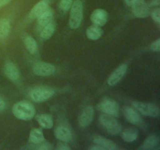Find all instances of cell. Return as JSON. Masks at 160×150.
<instances>
[{
  "label": "cell",
  "instance_id": "17",
  "mask_svg": "<svg viewBox=\"0 0 160 150\" xmlns=\"http://www.w3.org/2000/svg\"><path fill=\"white\" fill-rule=\"evenodd\" d=\"M53 19V12L52 9L49 7L42 14H41L38 17V25L39 28H42L45 27V25L48 24L52 21Z\"/></svg>",
  "mask_w": 160,
  "mask_h": 150
},
{
  "label": "cell",
  "instance_id": "25",
  "mask_svg": "<svg viewBox=\"0 0 160 150\" xmlns=\"http://www.w3.org/2000/svg\"><path fill=\"white\" fill-rule=\"evenodd\" d=\"M24 45L31 54H34L38 50V44L36 41L31 36H28L24 39Z\"/></svg>",
  "mask_w": 160,
  "mask_h": 150
},
{
  "label": "cell",
  "instance_id": "3",
  "mask_svg": "<svg viewBox=\"0 0 160 150\" xmlns=\"http://www.w3.org/2000/svg\"><path fill=\"white\" fill-rule=\"evenodd\" d=\"M99 122L102 128L109 134L117 135L121 132L122 127L118 120L115 119V117L104 113L100 117Z\"/></svg>",
  "mask_w": 160,
  "mask_h": 150
},
{
  "label": "cell",
  "instance_id": "2",
  "mask_svg": "<svg viewBox=\"0 0 160 150\" xmlns=\"http://www.w3.org/2000/svg\"><path fill=\"white\" fill-rule=\"evenodd\" d=\"M83 20V3L81 0L73 2L70 8L69 25L71 29H78Z\"/></svg>",
  "mask_w": 160,
  "mask_h": 150
},
{
  "label": "cell",
  "instance_id": "29",
  "mask_svg": "<svg viewBox=\"0 0 160 150\" xmlns=\"http://www.w3.org/2000/svg\"><path fill=\"white\" fill-rule=\"evenodd\" d=\"M150 48L152 51L154 52H159L160 51V39L158 38L157 40L155 41L154 42L151 44Z\"/></svg>",
  "mask_w": 160,
  "mask_h": 150
},
{
  "label": "cell",
  "instance_id": "14",
  "mask_svg": "<svg viewBox=\"0 0 160 150\" xmlns=\"http://www.w3.org/2000/svg\"><path fill=\"white\" fill-rule=\"evenodd\" d=\"M4 73L9 80L12 81H18L20 78V72L12 62H7L5 64Z\"/></svg>",
  "mask_w": 160,
  "mask_h": 150
},
{
  "label": "cell",
  "instance_id": "8",
  "mask_svg": "<svg viewBox=\"0 0 160 150\" xmlns=\"http://www.w3.org/2000/svg\"><path fill=\"white\" fill-rule=\"evenodd\" d=\"M132 12L136 17L145 18L148 16V7L145 0H135L132 5Z\"/></svg>",
  "mask_w": 160,
  "mask_h": 150
},
{
  "label": "cell",
  "instance_id": "24",
  "mask_svg": "<svg viewBox=\"0 0 160 150\" xmlns=\"http://www.w3.org/2000/svg\"><path fill=\"white\" fill-rule=\"evenodd\" d=\"M10 31V22L8 19L0 20V38H6Z\"/></svg>",
  "mask_w": 160,
  "mask_h": 150
},
{
  "label": "cell",
  "instance_id": "22",
  "mask_svg": "<svg viewBox=\"0 0 160 150\" xmlns=\"http://www.w3.org/2000/svg\"><path fill=\"white\" fill-rule=\"evenodd\" d=\"M86 34H87V37L91 40H98L102 35V30L96 25H92L88 28Z\"/></svg>",
  "mask_w": 160,
  "mask_h": 150
},
{
  "label": "cell",
  "instance_id": "5",
  "mask_svg": "<svg viewBox=\"0 0 160 150\" xmlns=\"http://www.w3.org/2000/svg\"><path fill=\"white\" fill-rule=\"evenodd\" d=\"M54 95V91L51 88L38 87L32 89L29 95L31 99L35 102H42L49 99Z\"/></svg>",
  "mask_w": 160,
  "mask_h": 150
},
{
  "label": "cell",
  "instance_id": "23",
  "mask_svg": "<svg viewBox=\"0 0 160 150\" xmlns=\"http://www.w3.org/2000/svg\"><path fill=\"white\" fill-rule=\"evenodd\" d=\"M56 29V25L54 22L52 21L51 23H49L48 24L45 25V27L42 28V32H41V36L43 39H49L54 34L55 31Z\"/></svg>",
  "mask_w": 160,
  "mask_h": 150
},
{
  "label": "cell",
  "instance_id": "31",
  "mask_svg": "<svg viewBox=\"0 0 160 150\" xmlns=\"http://www.w3.org/2000/svg\"><path fill=\"white\" fill-rule=\"evenodd\" d=\"M89 149H91V150H105L102 147L100 146V145H96V144H95V145H92V146H91L90 148H89Z\"/></svg>",
  "mask_w": 160,
  "mask_h": 150
},
{
  "label": "cell",
  "instance_id": "13",
  "mask_svg": "<svg viewBox=\"0 0 160 150\" xmlns=\"http://www.w3.org/2000/svg\"><path fill=\"white\" fill-rule=\"evenodd\" d=\"M94 143L96 144V145H100V146L102 147L104 149H108V150H116L119 149V147L115 142H113L112 141L109 140V139L106 138L102 137V136H95L93 138Z\"/></svg>",
  "mask_w": 160,
  "mask_h": 150
},
{
  "label": "cell",
  "instance_id": "35",
  "mask_svg": "<svg viewBox=\"0 0 160 150\" xmlns=\"http://www.w3.org/2000/svg\"><path fill=\"white\" fill-rule=\"evenodd\" d=\"M160 3V0H154V1L152 2V4L154 5V6H159Z\"/></svg>",
  "mask_w": 160,
  "mask_h": 150
},
{
  "label": "cell",
  "instance_id": "30",
  "mask_svg": "<svg viewBox=\"0 0 160 150\" xmlns=\"http://www.w3.org/2000/svg\"><path fill=\"white\" fill-rule=\"evenodd\" d=\"M56 149L58 150H70L71 148L65 142H62L61 141L60 142L57 144V146H56Z\"/></svg>",
  "mask_w": 160,
  "mask_h": 150
},
{
  "label": "cell",
  "instance_id": "21",
  "mask_svg": "<svg viewBox=\"0 0 160 150\" xmlns=\"http://www.w3.org/2000/svg\"><path fill=\"white\" fill-rule=\"evenodd\" d=\"M30 142L34 144H39L45 141L43 132L40 128H34L31 131L29 135Z\"/></svg>",
  "mask_w": 160,
  "mask_h": 150
},
{
  "label": "cell",
  "instance_id": "18",
  "mask_svg": "<svg viewBox=\"0 0 160 150\" xmlns=\"http://www.w3.org/2000/svg\"><path fill=\"white\" fill-rule=\"evenodd\" d=\"M159 144V138L157 135H150L143 142L142 146L141 148L144 150H149V149H156L158 148Z\"/></svg>",
  "mask_w": 160,
  "mask_h": 150
},
{
  "label": "cell",
  "instance_id": "15",
  "mask_svg": "<svg viewBox=\"0 0 160 150\" xmlns=\"http://www.w3.org/2000/svg\"><path fill=\"white\" fill-rule=\"evenodd\" d=\"M48 6H49L48 0H42L32 8L31 12H30V16L32 18H38L41 14L43 13L48 9Z\"/></svg>",
  "mask_w": 160,
  "mask_h": 150
},
{
  "label": "cell",
  "instance_id": "6",
  "mask_svg": "<svg viewBox=\"0 0 160 150\" xmlns=\"http://www.w3.org/2000/svg\"><path fill=\"white\" fill-rule=\"evenodd\" d=\"M97 107L101 112L112 117H118L120 114V106L117 102L112 99L103 100Z\"/></svg>",
  "mask_w": 160,
  "mask_h": 150
},
{
  "label": "cell",
  "instance_id": "7",
  "mask_svg": "<svg viewBox=\"0 0 160 150\" xmlns=\"http://www.w3.org/2000/svg\"><path fill=\"white\" fill-rule=\"evenodd\" d=\"M33 72L37 76H51L56 72V67L45 62H38L33 67Z\"/></svg>",
  "mask_w": 160,
  "mask_h": 150
},
{
  "label": "cell",
  "instance_id": "33",
  "mask_svg": "<svg viewBox=\"0 0 160 150\" xmlns=\"http://www.w3.org/2000/svg\"><path fill=\"white\" fill-rule=\"evenodd\" d=\"M10 1L11 0H0V8L7 5L8 3L10 2Z\"/></svg>",
  "mask_w": 160,
  "mask_h": 150
},
{
  "label": "cell",
  "instance_id": "20",
  "mask_svg": "<svg viewBox=\"0 0 160 150\" xmlns=\"http://www.w3.org/2000/svg\"><path fill=\"white\" fill-rule=\"evenodd\" d=\"M121 137L122 139L127 142H134L138 137V131L135 128H128L122 132Z\"/></svg>",
  "mask_w": 160,
  "mask_h": 150
},
{
  "label": "cell",
  "instance_id": "34",
  "mask_svg": "<svg viewBox=\"0 0 160 150\" xmlns=\"http://www.w3.org/2000/svg\"><path fill=\"white\" fill-rule=\"evenodd\" d=\"M125 2H126V4L128 5V6H131V5L134 3V2L135 1V0H124Z\"/></svg>",
  "mask_w": 160,
  "mask_h": 150
},
{
  "label": "cell",
  "instance_id": "10",
  "mask_svg": "<svg viewBox=\"0 0 160 150\" xmlns=\"http://www.w3.org/2000/svg\"><path fill=\"white\" fill-rule=\"evenodd\" d=\"M123 114H124L127 120L132 124L142 126V124L143 123V120H142L141 116L139 115L138 111L133 108L126 106L123 109Z\"/></svg>",
  "mask_w": 160,
  "mask_h": 150
},
{
  "label": "cell",
  "instance_id": "11",
  "mask_svg": "<svg viewBox=\"0 0 160 150\" xmlns=\"http://www.w3.org/2000/svg\"><path fill=\"white\" fill-rule=\"evenodd\" d=\"M91 20L94 25L102 27L106 23L108 20V12L102 9H97L91 15Z\"/></svg>",
  "mask_w": 160,
  "mask_h": 150
},
{
  "label": "cell",
  "instance_id": "27",
  "mask_svg": "<svg viewBox=\"0 0 160 150\" xmlns=\"http://www.w3.org/2000/svg\"><path fill=\"white\" fill-rule=\"evenodd\" d=\"M152 17L153 20L156 22L157 23H160V9L157 8V9H154L152 12Z\"/></svg>",
  "mask_w": 160,
  "mask_h": 150
},
{
  "label": "cell",
  "instance_id": "9",
  "mask_svg": "<svg viewBox=\"0 0 160 150\" xmlns=\"http://www.w3.org/2000/svg\"><path fill=\"white\" fill-rule=\"evenodd\" d=\"M128 70V65L127 64H121L119 66L108 78V84L110 86H113L117 84L120 80L123 78L124 74Z\"/></svg>",
  "mask_w": 160,
  "mask_h": 150
},
{
  "label": "cell",
  "instance_id": "1",
  "mask_svg": "<svg viewBox=\"0 0 160 150\" xmlns=\"http://www.w3.org/2000/svg\"><path fill=\"white\" fill-rule=\"evenodd\" d=\"M35 109L27 102H19L12 106V113L19 120H30L35 116Z\"/></svg>",
  "mask_w": 160,
  "mask_h": 150
},
{
  "label": "cell",
  "instance_id": "12",
  "mask_svg": "<svg viewBox=\"0 0 160 150\" xmlns=\"http://www.w3.org/2000/svg\"><path fill=\"white\" fill-rule=\"evenodd\" d=\"M94 116V111L93 108L90 106H88L83 109L81 112V115L79 116L78 118V123L82 128H85L88 127L91 123H92V120H93Z\"/></svg>",
  "mask_w": 160,
  "mask_h": 150
},
{
  "label": "cell",
  "instance_id": "16",
  "mask_svg": "<svg viewBox=\"0 0 160 150\" xmlns=\"http://www.w3.org/2000/svg\"><path fill=\"white\" fill-rule=\"evenodd\" d=\"M55 135L59 140L62 142H70L72 139V133L71 131L68 128L64 126L58 127L55 130Z\"/></svg>",
  "mask_w": 160,
  "mask_h": 150
},
{
  "label": "cell",
  "instance_id": "4",
  "mask_svg": "<svg viewBox=\"0 0 160 150\" xmlns=\"http://www.w3.org/2000/svg\"><path fill=\"white\" fill-rule=\"evenodd\" d=\"M132 106L138 112L142 115L152 117H157L159 116L160 111L159 107L153 103L133 102Z\"/></svg>",
  "mask_w": 160,
  "mask_h": 150
},
{
  "label": "cell",
  "instance_id": "32",
  "mask_svg": "<svg viewBox=\"0 0 160 150\" xmlns=\"http://www.w3.org/2000/svg\"><path fill=\"white\" fill-rule=\"evenodd\" d=\"M5 108H6V103H5L4 100L2 98H0V112L4 110Z\"/></svg>",
  "mask_w": 160,
  "mask_h": 150
},
{
  "label": "cell",
  "instance_id": "26",
  "mask_svg": "<svg viewBox=\"0 0 160 150\" xmlns=\"http://www.w3.org/2000/svg\"><path fill=\"white\" fill-rule=\"evenodd\" d=\"M73 4V0H60L59 8L64 12H67L71 8Z\"/></svg>",
  "mask_w": 160,
  "mask_h": 150
},
{
  "label": "cell",
  "instance_id": "19",
  "mask_svg": "<svg viewBox=\"0 0 160 150\" xmlns=\"http://www.w3.org/2000/svg\"><path fill=\"white\" fill-rule=\"evenodd\" d=\"M37 120L39 125L45 129H50L53 127V120L51 115L41 114L37 117Z\"/></svg>",
  "mask_w": 160,
  "mask_h": 150
},
{
  "label": "cell",
  "instance_id": "28",
  "mask_svg": "<svg viewBox=\"0 0 160 150\" xmlns=\"http://www.w3.org/2000/svg\"><path fill=\"white\" fill-rule=\"evenodd\" d=\"M44 142H41V143L38 144V145H39V146L38 147V149L39 150H50L52 148V145L50 143H48V142H45V143H43Z\"/></svg>",
  "mask_w": 160,
  "mask_h": 150
}]
</instances>
